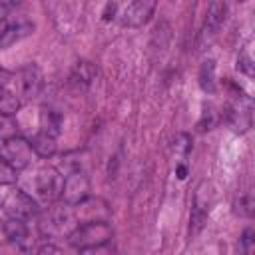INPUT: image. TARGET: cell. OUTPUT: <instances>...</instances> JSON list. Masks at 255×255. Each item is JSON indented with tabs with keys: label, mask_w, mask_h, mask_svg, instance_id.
<instances>
[{
	"label": "cell",
	"mask_w": 255,
	"mask_h": 255,
	"mask_svg": "<svg viewBox=\"0 0 255 255\" xmlns=\"http://www.w3.org/2000/svg\"><path fill=\"white\" fill-rule=\"evenodd\" d=\"M38 253H60V247H54V245H44L38 249Z\"/></svg>",
	"instance_id": "cell-30"
},
{
	"label": "cell",
	"mask_w": 255,
	"mask_h": 255,
	"mask_svg": "<svg viewBox=\"0 0 255 255\" xmlns=\"http://www.w3.org/2000/svg\"><path fill=\"white\" fill-rule=\"evenodd\" d=\"M239 2H245V0H239Z\"/></svg>",
	"instance_id": "cell-32"
},
{
	"label": "cell",
	"mask_w": 255,
	"mask_h": 255,
	"mask_svg": "<svg viewBox=\"0 0 255 255\" xmlns=\"http://www.w3.org/2000/svg\"><path fill=\"white\" fill-rule=\"evenodd\" d=\"M114 14H116V4H114V2H110V4L106 6V10L102 12V18H104V22H110V20L114 18Z\"/></svg>",
	"instance_id": "cell-27"
},
{
	"label": "cell",
	"mask_w": 255,
	"mask_h": 255,
	"mask_svg": "<svg viewBox=\"0 0 255 255\" xmlns=\"http://www.w3.org/2000/svg\"><path fill=\"white\" fill-rule=\"evenodd\" d=\"M175 173H177V177H179V179H185V177H187V165L179 163V165H177V169H175Z\"/></svg>",
	"instance_id": "cell-29"
},
{
	"label": "cell",
	"mask_w": 255,
	"mask_h": 255,
	"mask_svg": "<svg viewBox=\"0 0 255 255\" xmlns=\"http://www.w3.org/2000/svg\"><path fill=\"white\" fill-rule=\"evenodd\" d=\"M173 147L185 155V153L191 149V137H189L187 133H179V135H175V139H173Z\"/></svg>",
	"instance_id": "cell-24"
},
{
	"label": "cell",
	"mask_w": 255,
	"mask_h": 255,
	"mask_svg": "<svg viewBox=\"0 0 255 255\" xmlns=\"http://www.w3.org/2000/svg\"><path fill=\"white\" fill-rule=\"evenodd\" d=\"M225 16H227V6H225L221 0L211 2L209 8H207V16H205V32L215 34V32L223 26Z\"/></svg>",
	"instance_id": "cell-14"
},
{
	"label": "cell",
	"mask_w": 255,
	"mask_h": 255,
	"mask_svg": "<svg viewBox=\"0 0 255 255\" xmlns=\"http://www.w3.org/2000/svg\"><path fill=\"white\" fill-rule=\"evenodd\" d=\"M18 135V126L12 120V116H4L0 114V141H6L10 137Z\"/></svg>",
	"instance_id": "cell-19"
},
{
	"label": "cell",
	"mask_w": 255,
	"mask_h": 255,
	"mask_svg": "<svg viewBox=\"0 0 255 255\" xmlns=\"http://www.w3.org/2000/svg\"><path fill=\"white\" fill-rule=\"evenodd\" d=\"M2 199H4V197H2V193H0V205H2Z\"/></svg>",
	"instance_id": "cell-31"
},
{
	"label": "cell",
	"mask_w": 255,
	"mask_h": 255,
	"mask_svg": "<svg viewBox=\"0 0 255 255\" xmlns=\"http://www.w3.org/2000/svg\"><path fill=\"white\" fill-rule=\"evenodd\" d=\"M199 86L205 94H213L215 92V62L213 60H205L199 68Z\"/></svg>",
	"instance_id": "cell-16"
},
{
	"label": "cell",
	"mask_w": 255,
	"mask_h": 255,
	"mask_svg": "<svg viewBox=\"0 0 255 255\" xmlns=\"http://www.w3.org/2000/svg\"><path fill=\"white\" fill-rule=\"evenodd\" d=\"M237 70L239 72H243L245 76H253V60H251V56L247 54V52H243L239 58H237Z\"/></svg>",
	"instance_id": "cell-23"
},
{
	"label": "cell",
	"mask_w": 255,
	"mask_h": 255,
	"mask_svg": "<svg viewBox=\"0 0 255 255\" xmlns=\"http://www.w3.org/2000/svg\"><path fill=\"white\" fill-rule=\"evenodd\" d=\"M2 209L8 217L28 221L30 217H34L38 213V201L26 189H12L2 199Z\"/></svg>",
	"instance_id": "cell-5"
},
{
	"label": "cell",
	"mask_w": 255,
	"mask_h": 255,
	"mask_svg": "<svg viewBox=\"0 0 255 255\" xmlns=\"http://www.w3.org/2000/svg\"><path fill=\"white\" fill-rule=\"evenodd\" d=\"M74 213H76L78 223H84V221H108V215H110L106 201L92 199L90 195L84 201H80L78 205H74Z\"/></svg>",
	"instance_id": "cell-11"
},
{
	"label": "cell",
	"mask_w": 255,
	"mask_h": 255,
	"mask_svg": "<svg viewBox=\"0 0 255 255\" xmlns=\"http://www.w3.org/2000/svg\"><path fill=\"white\" fill-rule=\"evenodd\" d=\"M2 235L6 241L24 247V243L28 241V227L24 219H16V217H8L2 223Z\"/></svg>",
	"instance_id": "cell-12"
},
{
	"label": "cell",
	"mask_w": 255,
	"mask_h": 255,
	"mask_svg": "<svg viewBox=\"0 0 255 255\" xmlns=\"http://www.w3.org/2000/svg\"><path fill=\"white\" fill-rule=\"evenodd\" d=\"M215 122H217L215 110H213L211 106H207V108L203 110V116H201V120H199L197 128H199V131H205V129H211V128L215 126Z\"/></svg>",
	"instance_id": "cell-21"
},
{
	"label": "cell",
	"mask_w": 255,
	"mask_h": 255,
	"mask_svg": "<svg viewBox=\"0 0 255 255\" xmlns=\"http://www.w3.org/2000/svg\"><path fill=\"white\" fill-rule=\"evenodd\" d=\"M157 6V0H131L122 14V24L126 28H139L149 22Z\"/></svg>",
	"instance_id": "cell-10"
},
{
	"label": "cell",
	"mask_w": 255,
	"mask_h": 255,
	"mask_svg": "<svg viewBox=\"0 0 255 255\" xmlns=\"http://www.w3.org/2000/svg\"><path fill=\"white\" fill-rule=\"evenodd\" d=\"M235 205H237L235 211H237L239 215H245V217H251V215H253V207H255V203H253V197H251V195H241L239 201H237Z\"/></svg>",
	"instance_id": "cell-22"
},
{
	"label": "cell",
	"mask_w": 255,
	"mask_h": 255,
	"mask_svg": "<svg viewBox=\"0 0 255 255\" xmlns=\"http://www.w3.org/2000/svg\"><path fill=\"white\" fill-rule=\"evenodd\" d=\"M0 157L8 165H12L16 171H20V169H26L32 163L34 149H32L30 141H26L24 137L14 135V137L2 141V145H0Z\"/></svg>",
	"instance_id": "cell-4"
},
{
	"label": "cell",
	"mask_w": 255,
	"mask_h": 255,
	"mask_svg": "<svg viewBox=\"0 0 255 255\" xmlns=\"http://www.w3.org/2000/svg\"><path fill=\"white\" fill-rule=\"evenodd\" d=\"M18 110H20V98L10 90L0 88V114L14 116Z\"/></svg>",
	"instance_id": "cell-17"
},
{
	"label": "cell",
	"mask_w": 255,
	"mask_h": 255,
	"mask_svg": "<svg viewBox=\"0 0 255 255\" xmlns=\"http://www.w3.org/2000/svg\"><path fill=\"white\" fill-rule=\"evenodd\" d=\"M10 82H12V74H10L6 68L0 66V88H6Z\"/></svg>",
	"instance_id": "cell-26"
},
{
	"label": "cell",
	"mask_w": 255,
	"mask_h": 255,
	"mask_svg": "<svg viewBox=\"0 0 255 255\" xmlns=\"http://www.w3.org/2000/svg\"><path fill=\"white\" fill-rule=\"evenodd\" d=\"M12 82L16 84V90H18V94L22 98L32 100V98H36L42 92L44 76H42V70L36 64H26V66H22L14 74V80Z\"/></svg>",
	"instance_id": "cell-7"
},
{
	"label": "cell",
	"mask_w": 255,
	"mask_h": 255,
	"mask_svg": "<svg viewBox=\"0 0 255 255\" xmlns=\"http://www.w3.org/2000/svg\"><path fill=\"white\" fill-rule=\"evenodd\" d=\"M66 237L68 243L78 251H96L110 243L114 229L108 221H84L78 223Z\"/></svg>",
	"instance_id": "cell-1"
},
{
	"label": "cell",
	"mask_w": 255,
	"mask_h": 255,
	"mask_svg": "<svg viewBox=\"0 0 255 255\" xmlns=\"http://www.w3.org/2000/svg\"><path fill=\"white\" fill-rule=\"evenodd\" d=\"M96 76H98V70H96V66L92 64V62H88V60H80V62H76L74 64V68H72V84H76L78 88H88L94 80H96Z\"/></svg>",
	"instance_id": "cell-13"
},
{
	"label": "cell",
	"mask_w": 255,
	"mask_h": 255,
	"mask_svg": "<svg viewBox=\"0 0 255 255\" xmlns=\"http://www.w3.org/2000/svg\"><path fill=\"white\" fill-rule=\"evenodd\" d=\"M88 195H90V177L84 171H72L62 183L60 199L68 205H78Z\"/></svg>",
	"instance_id": "cell-9"
},
{
	"label": "cell",
	"mask_w": 255,
	"mask_h": 255,
	"mask_svg": "<svg viewBox=\"0 0 255 255\" xmlns=\"http://www.w3.org/2000/svg\"><path fill=\"white\" fill-rule=\"evenodd\" d=\"M30 145H32L34 153L40 155V157H52L56 153V137L50 135V133H46V131H38L32 137Z\"/></svg>",
	"instance_id": "cell-15"
},
{
	"label": "cell",
	"mask_w": 255,
	"mask_h": 255,
	"mask_svg": "<svg viewBox=\"0 0 255 255\" xmlns=\"http://www.w3.org/2000/svg\"><path fill=\"white\" fill-rule=\"evenodd\" d=\"M60 128H62V116L54 110H44L42 112V129L40 131H46L50 135H58L60 133Z\"/></svg>",
	"instance_id": "cell-18"
},
{
	"label": "cell",
	"mask_w": 255,
	"mask_h": 255,
	"mask_svg": "<svg viewBox=\"0 0 255 255\" xmlns=\"http://www.w3.org/2000/svg\"><path fill=\"white\" fill-rule=\"evenodd\" d=\"M241 249L245 253H251L255 249V233L253 229H245L243 235H241Z\"/></svg>",
	"instance_id": "cell-25"
},
{
	"label": "cell",
	"mask_w": 255,
	"mask_h": 255,
	"mask_svg": "<svg viewBox=\"0 0 255 255\" xmlns=\"http://www.w3.org/2000/svg\"><path fill=\"white\" fill-rule=\"evenodd\" d=\"M18 171L12 167V165H8L2 157H0V185H10V183H14L16 181V175Z\"/></svg>",
	"instance_id": "cell-20"
},
{
	"label": "cell",
	"mask_w": 255,
	"mask_h": 255,
	"mask_svg": "<svg viewBox=\"0 0 255 255\" xmlns=\"http://www.w3.org/2000/svg\"><path fill=\"white\" fill-rule=\"evenodd\" d=\"M6 32H8V20H6L4 16H0V42L4 40Z\"/></svg>",
	"instance_id": "cell-28"
},
{
	"label": "cell",
	"mask_w": 255,
	"mask_h": 255,
	"mask_svg": "<svg viewBox=\"0 0 255 255\" xmlns=\"http://www.w3.org/2000/svg\"><path fill=\"white\" fill-rule=\"evenodd\" d=\"M251 110H253L251 100H249L245 94L239 92V94L235 96V102L225 110L223 118H225V122L233 128V131L245 133V131L251 128Z\"/></svg>",
	"instance_id": "cell-8"
},
{
	"label": "cell",
	"mask_w": 255,
	"mask_h": 255,
	"mask_svg": "<svg viewBox=\"0 0 255 255\" xmlns=\"http://www.w3.org/2000/svg\"><path fill=\"white\" fill-rule=\"evenodd\" d=\"M76 225H78V219L74 213V205H68L64 201L60 205H50L40 217V231L46 237L68 235Z\"/></svg>",
	"instance_id": "cell-2"
},
{
	"label": "cell",
	"mask_w": 255,
	"mask_h": 255,
	"mask_svg": "<svg viewBox=\"0 0 255 255\" xmlns=\"http://www.w3.org/2000/svg\"><path fill=\"white\" fill-rule=\"evenodd\" d=\"M30 195L36 201H44V203H54L60 197L62 191V183L64 177L60 175V171L56 167H40L34 171V175L30 177Z\"/></svg>",
	"instance_id": "cell-3"
},
{
	"label": "cell",
	"mask_w": 255,
	"mask_h": 255,
	"mask_svg": "<svg viewBox=\"0 0 255 255\" xmlns=\"http://www.w3.org/2000/svg\"><path fill=\"white\" fill-rule=\"evenodd\" d=\"M211 205H213V189L207 181H201L193 193V205H191V215H189L191 235H195L203 227V223L211 211Z\"/></svg>",
	"instance_id": "cell-6"
}]
</instances>
